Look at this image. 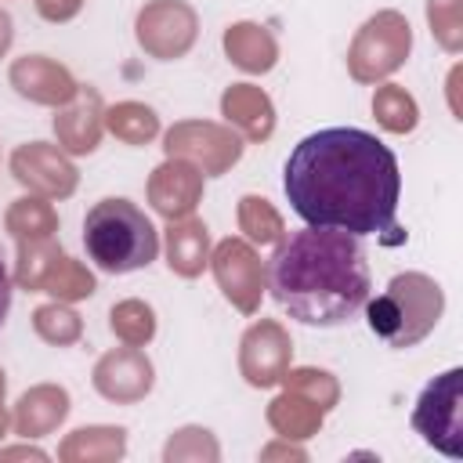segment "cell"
Masks as SVG:
<instances>
[{
  "mask_svg": "<svg viewBox=\"0 0 463 463\" xmlns=\"http://www.w3.org/2000/svg\"><path fill=\"white\" fill-rule=\"evenodd\" d=\"M412 427L430 449L452 459L463 456V369H449L420 391Z\"/></svg>",
  "mask_w": 463,
  "mask_h": 463,
  "instance_id": "cell-4",
  "label": "cell"
},
{
  "mask_svg": "<svg viewBox=\"0 0 463 463\" xmlns=\"http://www.w3.org/2000/svg\"><path fill=\"white\" fill-rule=\"evenodd\" d=\"M11 297H14V289H11V271H7V260H4V250H0V329H4V322H7V315H11Z\"/></svg>",
  "mask_w": 463,
  "mask_h": 463,
  "instance_id": "cell-5",
  "label": "cell"
},
{
  "mask_svg": "<svg viewBox=\"0 0 463 463\" xmlns=\"http://www.w3.org/2000/svg\"><path fill=\"white\" fill-rule=\"evenodd\" d=\"M268 289L300 326H344L373 293L365 246L336 228L289 232L268 260Z\"/></svg>",
  "mask_w": 463,
  "mask_h": 463,
  "instance_id": "cell-2",
  "label": "cell"
},
{
  "mask_svg": "<svg viewBox=\"0 0 463 463\" xmlns=\"http://www.w3.org/2000/svg\"><path fill=\"white\" fill-rule=\"evenodd\" d=\"M289 210L311 228H336L347 235H383L402 242L398 156L362 127H326L300 137L282 166Z\"/></svg>",
  "mask_w": 463,
  "mask_h": 463,
  "instance_id": "cell-1",
  "label": "cell"
},
{
  "mask_svg": "<svg viewBox=\"0 0 463 463\" xmlns=\"http://www.w3.org/2000/svg\"><path fill=\"white\" fill-rule=\"evenodd\" d=\"M83 250L98 271L130 275L159 257V232L141 206L109 195L94 203L83 217Z\"/></svg>",
  "mask_w": 463,
  "mask_h": 463,
  "instance_id": "cell-3",
  "label": "cell"
}]
</instances>
